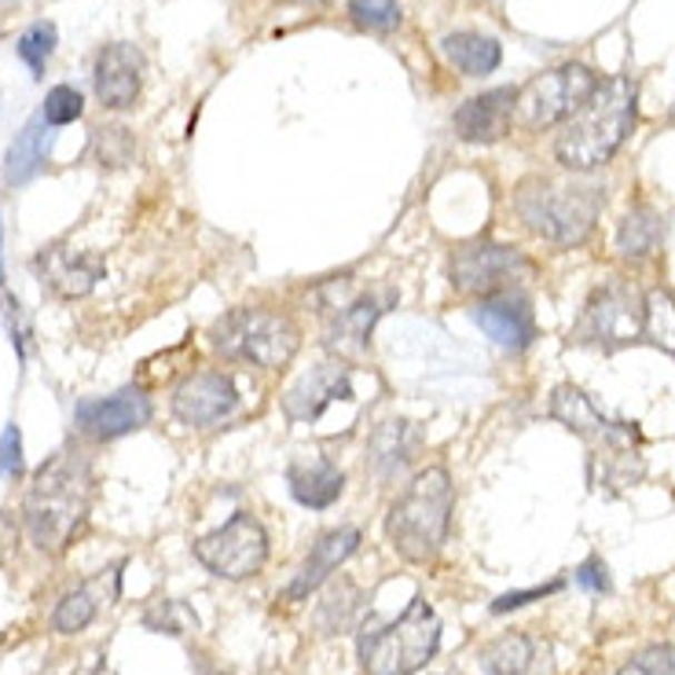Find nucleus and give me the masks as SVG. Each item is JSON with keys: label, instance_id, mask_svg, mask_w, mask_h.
<instances>
[{"label": "nucleus", "instance_id": "e433bc0d", "mask_svg": "<svg viewBox=\"0 0 675 675\" xmlns=\"http://www.w3.org/2000/svg\"><path fill=\"white\" fill-rule=\"evenodd\" d=\"M147 624H151V628H158V632H169V635H183V628H195V617H188V613H183V606H177V603H158V609L155 613H147Z\"/></svg>", "mask_w": 675, "mask_h": 675}, {"label": "nucleus", "instance_id": "c756f323", "mask_svg": "<svg viewBox=\"0 0 675 675\" xmlns=\"http://www.w3.org/2000/svg\"><path fill=\"white\" fill-rule=\"evenodd\" d=\"M349 19L360 30H397L400 27V4L397 0H349Z\"/></svg>", "mask_w": 675, "mask_h": 675}, {"label": "nucleus", "instance_id": "7c9ffc66", "mask_svg": "<svg viewBox=\"0 0 675 675\" xmlns=\"http://www.w3.org/2000/svg\"><path fill=\"white\" fill-rule=\"evenodd\" d=\"M81 110H85L81 92L70 89V85H56V89L44 96V110H41V115H44L48 126L59 129V126H70V121H78Z\"/></svg>", "mask_w": 675, "mask_h": 675}, {"label": "nucleus", "instance_id": "58836bf2", "mask_svg": "<svg viewBox=\"0 0 675 675\" xmlns=\"http://www.w3.org/2000/svg\"><path fill=\"white\" fill-rule=\"evenodd\" d=\"M4 320H8V330H11V346H16V353H19V360L27 356V327H22V312H19V301L11 298H4Z\"/></svg>", "mask_w": 675, "mask_h": 675}, {"label": "nucleus", "instance_id": "4c0bfd02", "mask_svg": "<svg viewBox=\"0 0 675 675\" xmlns=\"http://www.w3.org/2000/svg\"><path fill=\"white\" fill-rule=\"evenodd\" d=\"M576 584L580 587H587V592H609V573H606V566L598 558H587L580 569H576Z\"/></svg>", "mask_w": 675, "mask_h": 675}, {"label": "nucleus", "instance_id": "473e14b6", "mask_svg": "<svg viewBox=\"0 0 675 675\" xmlns=\"http://www.w3.org/2000/svg\"><path fill=\"white\" fill-rule=\"evenodd\" d=\"M346 584H349V580H341L338 592H330L327 603L320 606V613H316V624H320L324 635H338V632H346L349 624H353L356 598H353V603H346V598H341V595H346Z\"/></svg>", "mask_w": 675, "mask_h": 675}, {"label": "nucleus", "instance_id": "b1692460", "mask_svg": "<svg viewBox=\"0 0 675 675\" xmlns=\"http://www.w3.org/2000/svg\"><path fill=\"white\" fill-rule=\"evenodd\" d=\"M440 48H445L448 63L463 70L466 78H485V73H493L503 63L499 41H493V37H485V33H474V30L448 33L445 41H440Z\"/></svg>", "mask_w": 675, "mask_h": 675}, {"label": "nucleus", "instance_id": "9d476101", "mask_svg": "<svg viewBox=\"0 0 675 675\" xmlns=\"http://www.w3.org/2000/svg\"><path fill=\"white\" fill-rule=\"evenodd\" d=\"M448 272H451V287L459 294H485V298H493V294H507V287L529 279L536 272V265L522 250L477 239L451 254Z\"/></svg>", "mask_w": 675, "mask_h": 675}, {"label": "nucleus", "instance_id": "bb28decb", "mask_svg": "<svg viewBox=\"0 0 675 675\" xmlns=\"http://www.w3.org/2000/svg\"><path fill=\"white\" fill-rule=\"evenodd\" d=\"M643 335L649 346L675 356V294L668 287H654L643 298Z\"/></svg>", "mask_w": 675, "mask_h": 675}, {"label": "nucleus", "instance_id": "f8f14e48", "mask_svg": "<svg viewBox=\"0 0 675 675\" xmlns=\"http://www.w3.org/2000/svg\"><path fill=\"white\" fill-rule=\"evenodd\" d=\"M239 408V389L225 371H195L173 389V415L191 429L225 423Z\"/></svg>", "mask_w": 675, "mask_h": 675}, {"label": "nucleus", "instance_id": "f257e3e1", "mask_svg": "<svg viewBox=\"0 0 675 675\" xmlns=\"http://www.w3.org/2000/svg\"><path fill=\"white\" fill-rule=\"evenodd\" d=\"M92 507V466L81 451H56L37 466L33 482L22 499L27 536L44 555H63L70 539L89 518Z\"/></svg>", "mask_w": 675, "mask_h": 675}, {"label": "nucleus", "instance_id": "f03ea898", "mask_svg": "<svg viewBox=\"0 0 675 675\" xmlns=\"http://www.w3.org/2000/svg\"><path fill=\"white\" fill-rule=\"evenodd\" d=\"M632 126H635V81L624 78V73L598 81L592 100L576 110L566 121V129L558 132L555 143L558 162L573 169V173H592V169L606 166L621 151Z\"/></svg>", "mask_w": 675, "mask_h": 675}, {"label": "nucleus", "instance_id": "a211bd4d", "mask_svg": "<svg viewBox=\"0 0 675 675\" xmlns=\"http://www.w3.org/2000/svg\"><path fill=\"white\" fill-rule=\"evenodd\" d=\"M37 272L59 298H85L103 279L107 265L92 254H73L63 247H52L37 257Z\"/></svg>", "mask_w": 675, "mask_h": 675}, {"label": "nucleus", "instance_id": "5701e85b", "mask_svg": "<svg viewBox=\"0 0 675 675\" xmlns=\"http://www.w3.org/2000/svg\"><path fill=\"white\" fill-rule=\"evenodd\" d=\"M419 429L415 423L389 419L378 426V434L371 437V466L378 477H397L404 466L415 459V448H419Z\"/></svg>", "mask_w": 675, "mask_h": 675}, {"label": "nucleus", "instance_id": "dca6fc26", "mask_svg": "<svg viewBox=\"0 0 675 675\" xmlns=\"http://www.w3.org/2000/svg\"><path fill=\"white\" fill-rule=\"evenodd\" d=\"M477 327H485V335L503 349H525L536 338V320L533 309L522 294H493L474 309Z\"/></svg>", "mask_w": 675, "mask_h": 675}, {"label": "nucleus", "instance_id": "0eeeda50", "mask_svg": "<svg viewBox=\"0 0 675 675\" xmlns=\"http://www.w3.org/2000/svg\"><path fill=\"white\" fill-rule=\"evenodd\" d=\"M301 346V330L287 312L276 309H231L214 327V349L228 360L254 367H287Z\"/></svg>", "mask_w": 675, "mask_h": 675}, {"label": "nucleus", "instance_id": "6ab92c4d", "mask_svg": "<svg viewBox=\"0 0 675 675\" xmlns=\"http://www.w3.org/2000/svg\"><path fill=\"white\" fill-rule=\"evenodd\" d=\"M356 547H360V529H353V525H341V529L324 533L320 539H316V547L309 550V558H305L301 573L294 576V584L287 587V598L312 595L316 587H320L327 576L353 555Z\"/></svg>", "mask_w": 675, "mask_h": 675}, {"label": "nucleus", "instance_id": "ddd939ff", "mask_svg": "<svg viewBox=\"0 0 675 675\" xmlns=\"http://www.w3.org/2000/svg\"><path fill=\"white\" fill-rule=\"evenodd\" d=\"M73 423H78L85 437L115 440V437H126L132 429L151 423V400H147L137 386H126V389L110 393V397L81 400L78 411H73Z\"/></svg>", "mask_w": 675, "mask_h": 675}, {"label": "nucleus", "instance_id": "72a5a7b5", "mask_svg": "<svg viewBox=\"0 0 675 675\" xmlns=\"http://www.w3.org/2000/svg\"><path fill=\"white\" fill-rule=\"evenodd\" d=\"M617 675H675V649L672 646H646Z\"/></svg>", "mask_w": 675, "mask_h": 675}, {"label": "nucleus", "instance_id": "423d86ee", "mask_svg": "<svg viewBox=\"0 0 675 675\" xmlns=\"http://www.w3.org/2000/svg\"><path fill=\"white\" fill-rule=\"evenodd\" d=\"M440 646V617L426 598H411L393 624L360 635V665L367 675H415Z\"/></svg>", "mask_w": 675, "mask_h": 675}, {"label": "nucleus", "instance_id": "20e7f679", "mask_svg": "<svg viewBox=\"0 0 675 675\" xmlns=\"http://www.w3.org/2000/svg\"><path fill=\"white\" fill-rule=\"evenodd\" d=\"M514 210L533 236L558 242V247H576L592 236L598 210H603V188L533 180L514 195Z\"/></svg>", "mask_w": 675, "mask_h": 675}, {"label": "nucleus", "instance_id": "412c9836", "mask_svg": "<svg viewBox=\"0 0 675 675\" xmlns=\"http://www.w3.org/2000/svg\"><path fill=\"white\" fill-rule=\"evenodd\" d=\"M48 147H52V126L44 121V115L30 118L16 140H11L8 155H4V180L11 188L19 183H30L48 162Z\"/></svg>", "mask_w": 675, "mask_h": 675}, {"label": "nucleus", "instance_id": "6e6552de", "mask_svg": "<svg viewBox=\"0 0 675 675\" xmlns=\"http://www.w3.org/2000/svg\"><path fill=\"white\" fill-rule=\"evenodd\" d=\"M598 89V73H592L584 63H566L533 78L525 89H518V110L522 126L547 129L558 121H569L580 110L592 92Z\"/></svg>", "mask_w": 675, "mask_h": 675}, {"label": "nucleus", "instance_id": "1a4fd4ad", "mask_svg": "<svg viewBox=\"0 0 675 675\" xmlns=\"http://www.w3.org/2000/svg\"><path fill=\"white\" fill-rule=\"evenodd\" d=\"M195 558L220 580H247L268 562V533L250 510H236L217 533L195 544Z\"/></svg>", "mask_w": 675, "mask_h": 675}, {"label": "nucleus", "instance_id": "2f4dec72", "mask_svg": "<svg viewBox=\"0 0 675 675\" xmlns=\"http://www.w3.org/2000/svg\"><path fill=\"white\" fill-rule=\"evenodd\" d=\"M92 147H96V155H100V166H126L132 158V137H129V129H121V126L96 129Z\"/></svg>", "mask_w": 675, "mask_h": 675}, {"label": "nucleus", "instance_id": "ea45409f", "mask_svg": "<svg viewBox=\"0 0 675 675\" xmlns=\"http://www.w3.org/2000/svg\"><path fill=\"white\" fill-rule=\"evenodd\" d=\"M16 544H19V525H16V518H11L8 510H0V566L11 558Z\"/></svg>", "mask_w": 675, "mask_h": 675}, {"label": "nucleus", "instance_id": "a878e982", "mask_svg": "<svg viewBox=\"0 0 675 675\" xmlns=\"http://www.w3.org/2000/svg\"><path fill=\"white\" fill-rule=\"evenodd\" d=\"M661 236H665V225H661V217L649 210V206H639V210H632L628 217L621 220V231H617V250L624 257H649L657 247H661Z\"/></svg>", "mask_w": 675, "mask_h": 675}, {"label": "nucleus", "instance_id": "393cba45", "mask_svg": "<svg viewBox=\"0 0 675 675\" xmlns=\"http://www.w3.org/2000/svg\"><path fill=\"white\" fill-rule=\"evenodd\" d=\"M536 654H539V643L533 635L510 632L482 649V668L488 675H529L536 665Z\"/></svg>", "mask_w": 675, "mask_h": 675}, {"label": "nucleus", "instance_id": "c85d7f7f", "mask_svg": "<svg viewBox=\"0 0 675 675\" xmlns=\"http://www.w3.org/2000/svg\"><path fill=\"white\" fill-rule=\"evenodd\" d=\"M16 52H19L22 63L33 70V78H44L48 59H52V52H56V27L52 22H33V27L19 37Z\"/></svg>", "mask_w": 675, "mask_h": 675}, {"label": "nucleus", "instance_id": "f704fd0d", "mask_svg": "<svg viewBox=\"0 0 675 675\" xmlns=\"http://www.w3.org/2000/svg\"><path fill=\"white\" fill-rule=\"evenodd\" d=\"M22 437H19V426L11 423L4 426V434H0V474L4 477H19L22 474Z\"/></svg>", "mask_w": 675, "mask_h": 675}, {"label": "nucleus", "instance_id": "4468645a", "mask_svg": "<svg viewBox=\"0 0 675 675\" xmlns=\"http://www.w3.org/2000/svg\"><path fill=\"white\" fill-rule=\"evenodd\" d=\"M92 85L100 103L110 110H129L137 103L140 85H143V56L137 44H107L100 56H96Z\"/></svg>", "mask_w": 675, "mask_h": 675}, {"label": "nucleus", "instance_id": "39448f33", "mask_svg": "<svg viewBox=\"0 0 675 675\" xmlns=\"http://www.w3.org/2000/svg\"><path fill=\"white\" fill-rule=\"evenodd\" d=\"M550 415L569 426L573 434H580L587 445H595V459H606L603 485H632L639 482L643 470H632V459H639V426L609 419L598 404L576 386H558L550 397Z\"/></svg>", "mask_w": 675, "mask_h": 675}, {"label": "nucleus", "instance_id": "79ce46f5", "mask_svg": "<svg viewBox=\"0 0 675 675\" xmlns=\"http://www.w3.org/2000/svg\"><path fill=\"white\" fill-rule=\"evenodd\" d=\"M284 4H324V0H284Z\"/></svg>", "mask_w": 675, "mask_h": 675}, {"label": "nucleus", "instance_id": "9b49d317", "mask_svg": "<svg viewBox=\"0 0 675 675\" xmlns=\"http://www.w3.org/2000/svg\"><path fill=\"white\" fill-rule=\"evenodd\" d=\"M635 338H643V294L632 284L603 287L576 324V341H592L603 349H621Z\"/></svg>", "mask_w": 675, "mask_h": 675}, {"label": "nucleus", "instance_id": "f3484780", "mask_svg": "<svg viewBox=\"0 0 675 675\" xmlns=\"http://www.w3.org/2000/svg\"><path fill=\"white\" fill-rule=\"evenodd\" d=\"M349 397H353L349 367L327 360V364H316L309 375L298 378V386L284 397V408L290 419H316V415H324L327 404L349 400Z\"/></svg>", "mask_w": 675, "mask_h": 675}, {"label": "nucleus", "instance_id": "cd10ccee", "mask_svg": "<svg viewBox=\"0 0 675 675\" xmlns=\"http://www.w3.org/2000/svg\"><path fill=\"white\" fill-rule=\"evenodd\" d=\"M96 613H100V598H96L92 587L89 584L73 587V592H67L63 598H59V606L52 613V628L59 635H78L96 621Z\"/></svg>", "mask_w": 675, "mask_h": 675}, {"label": "nucleus", "instance_id": "37998d69", "mask_svg": "<svg viewBox=\"0 0 675 675\" xmlns=\"http://www.w3.org/2000/svg\"><path fill=\"white\" fill-rule=\"evenodd\" d=\"M214 675H220V672H214Z\"/></svg>", "mask_w": 675, "mask_h": 675}, {"label": "nucleus", "instance_id": "a19ab883", "mask_svg": "<svg viewBox=\"0 0 675 675\" xmlns=\"http://www.w3.org/2000/svg\"><path fill=\"white\" fill-rule=\"evenodd\" d=\"M0 242H4V225H0ZM0 284H4V257H0Z\"/></svg>", "mask_w": 675, "mask_h": 675}, {"label": "nucleus", "instance_id": "7ed1b4c3", "mask_svg": "<svg viewBox=\"0 0 675 675\" xmlns=\"http://www.w3.org/2000/svg\"><path fill=\"white\" fill-rule=\"evenodd\" d=\"M451 507H456V485L445 466L415 474L386 514V536L397 555L411 566L434 562L451 529Z\"/></svg>", "mask_w": 675, "mask_h": 675}, {"label": "nucleus", "instance_id": "4be33fe9", "mask_svg": "<svg viewBox=\"0 0 675 675\" xmlns=\"http://www.w3.org/2000/svg\"><path fill=\"white\" fill-rule=\"evenodd\" d=\"M290 493L301 507L327 510L330 503H338L341 488H346V477L330 459H312V463H294L287 470Z\"/></svg>", "mask_w": 675, "mask_h": 675}, {"label": "nucleus", "instance_id": "c9c22d12", "mask_svg": "<svg viewBox=\"0 0 675 675\" xmlns=\"http://www.w3.org/2000/svg\"><path fill=\"white\" fill-rule=\"evenodd\" d=\"M562 587H566V580H550V584H544V587H529V592H507V595H499L496 603H493V613H510V609H522V606L539 603V598H547V595L562 592Z\"/></svg>", "mask_w": 675, "mask_h": 675}, {"label": "nucleus", "instance_id": "2eb2a0df", "mask_svg": "<svg viewBox=\"0 0 675 675\" xmlns=\"http://www.w3.org/2000/svg\"><path fill=\"white\" fill-rule=\"evenodd\" d=\"M514 110H518V89L503 85V89H488L482 96H470L451 118L456 137L466 143H496L510 132Z\"/></svg>", "mask_w": 675, "mask_h": 675}, {"label": "nucleus", "instance_id": "aec40b11", "mask_svg": "<svg viewBox=\"0 0 675 675\" xmlns=\"http://www.w3.org/2000/svg\"><path fill=\"white\" fill-rule=\"evenodd\" d=\"M330 309V324H327V341L338 349H364L367 335H371L375 320L386 309L378 305L371 294H338L335 301L327 305Z\"/></svg>", "mask_w": 675, "mask_h": 675}]
</instances>
